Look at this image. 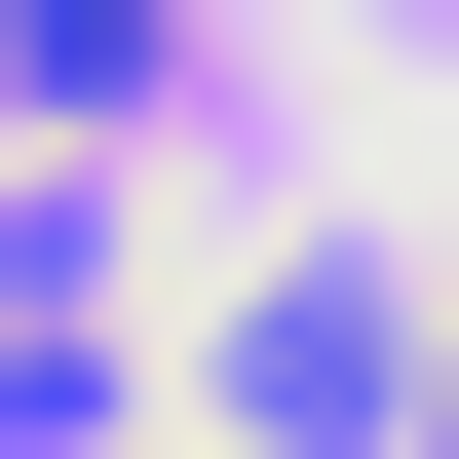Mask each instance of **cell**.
Listing matches in <instances>:
<instances>
[{
	"mask_svg": "<svg viewBox=\"0 0 459 459\" xmlns=\"http://www.w3.org/2000/svg\"><path fill=\"white\" fill-rule=\"evenodd\" d=\"M153 39L192 0H0V115H153Z\"/></svg>",
	"mask_w": 459,
	"mask_h": 459,
	"instance_id": "cell-3",
	"label": "cell"
},
{
	"mask_svg": "<svg viewBox=\"0 0 459 459\" xmlns=\"http://www.w3.org/2000/svg\"><path fill=\"white\" fill-rule=\"evenodd\" d=\"M230 421H268V459L421 421V307H383V268H268V307H230Z\"/></svg>",
	"mask_w": 459,
	"mask_h": 459,
	"instance_id": "cell-1",
	"label": "cell"
},
{
	"mask_svg": "<svg viewBox=\"0 0 459 459\" xmlns=\"http://www.w3.org/2000/svg\"><path fill=\"white\" fill-rule=\"evenodd\" d=\"M421 459H459V307H421Z\"/></svg>",
	"mask_w": 459,
	"mask_h": 459,
	"instance_id": "cell-4",
	"label": "cell"
},
{
	"mask_svg": "<svg viewBox=\"0 0 459 459\" xmlns=\"http://www.w3.org/2000/svg\"><path fill=\"white\" fill-rule=\"evenodd\" d=\"M0 268H39V307H0V459H115V268L77 230H0Z\"/></svg>",
	"mask_w": 459,
	"mask_h": 459,
	"instance_id": "cell-2",
	"label": "cell"
}]
</instances>
